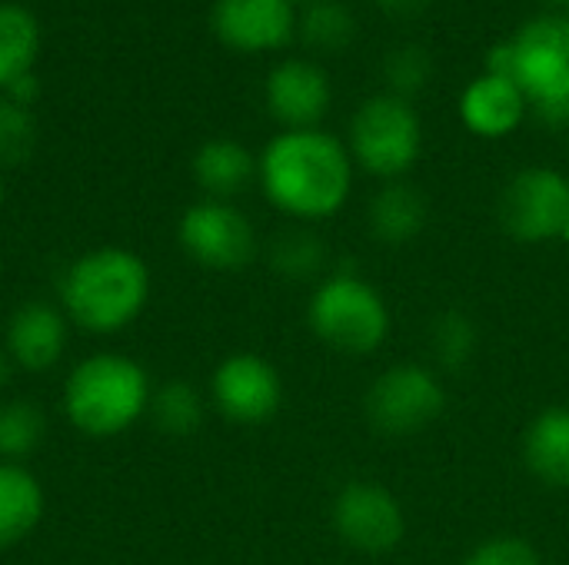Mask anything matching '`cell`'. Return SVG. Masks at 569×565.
I'll use <instances>...</instances> for the list:
<instances>
[{
	"label": "cell",
	"instance_id": "6da1fadb",
	"mask_svg": "<svg viewBox=\"0 0 569 565\" xmlns=\"http://www.w3.org/2000/svg\"><path fill=\"white\" fill-rule=\"evenodd\" d=\"M263 196L287 216H333L353 186V157L327 130H280L257 157Z\"/></svg>",
	"mask_w": 569,
	"mask_h": 565
},
{
	"label": "cell",
	"instance_id": "7a4b0ae2",
	"mask_svg": "<svg viewBox=\"0 0 569 565\" xmlns=\"http://www.w3.org/2000/svg\"><path fill=\"white\" fill-rule=\"evenodd\" d=\"M150 266L127 246L80 253L60 276V310L70 326L90 336H117L140 320L150 303Z\"/></svg>",
	"mask_w": 569,
	"mask_h": 565
},
{
	"label": "cell",
	"instance_id": "3957f363",
	"mask_svg": "<svg viewBox=\"0 0 569 565\" xmlns=\"http://www.w3.org/2000/svg\"><path fill=\"white\" fill-rule=\"evenodd\" d=\"M153 400L150 373L123 353H90L63 380L60 406L67 423L90 440H117L133 430Z\"/></svg>",
	"mask_w": 569,
	"mask_h": 565
},
{
	"label": "cell",
	"instance_id": "277c9868",
	"mask_svg": "<svg viewBox=\"0 0 569 565\" xmlns=\"http://www.w3.org/2000/svg\"><path fill=\"white\" fill-rule=\"evenodd\" d=\"M490 73L510 77L547 127L569 123V13H540L487 50Z\"/></svg>",
	"mask_w": 569,
	"mask_h": 565
},
{
	"label": "cell",
	"instance_id": "5b68a950",
	"mask_svg": "<svg viewBox=\"0 0 569 565\" xmlns=\"http://www.w3.org/2000/svg\"><path fill=\"white\" fill-rule=\"evenodd\" d=\"M310 330L320 343L347 356H370L390 333V310L377 286L353 273L327 276L310 296Z\"/></svg>",
	"mask_w": 569,
	"mask_h": 565
},
{
	"label": "cell",
	"instance_id": "8992f818",
	"mask_svg": "<svg viewBox=\"0 0 569 565\" xmlns=\"http://www.w3.org/2000/svg\"><path fill=\"white\" fill-rule=\"evenodd\" d=\"M350 157L380 180H400L423 150V127L410 100L377 93L350 120Z\"/></svg>",
	"mask_w": 569,
	"mask_h": 565
},
{
	"label": "cell",
	"instance_id": "52a82bcc",
	"mask_svg": "<svg viewBox=\"0 0 569 565\" xmlns=\"http://www.w3.org/2000/svg\"><path fill=\"white\" fill-rule=\"evenodd\" d=\"M447 406V390L430 366L397 363L367 393V420L383 436H417Z\"/></svg>",
	"mask_w": 569,
	"mask_h": 565
},
{
	"label": "cell",
	"instance_id": "ba28073f",
	"mask_svg": "<svg viewBox=\"0 0 569 565\" xmlns=\"http://www.w3.org/2000/svg\"><path fill=\"white\" fill-rule=\"evenodd\" d=\"M500 223L517 243L569 236V180L550 167H527L500 193Z\"/></svg>",
	"mask_w": 569,
	"mask_h": 565
},
{
	"label": "cell",
	"instance_id": "9c48e42d",
	"mask_svg": "<svg viewBox=\"0 0 569 565\" xmlns=\"http://www.w3.org/2000/svg\"><path fill=\"white\" fill-rule=\"evenodd\" d=\"M177 240L183 253L217 273L243 270L257 253V233L243 210L230 200H200L183 210L177 223Z\"/></svg>",
	"mask_w": 569,
	"mask_h": 565
},
{
	"label": "cell",
	"instance_id": "30bf717a",
	"mask_svg": "<svg viewBox=\"0 0 569 565\" xmlns=\"http://www.w3.org/2000/svg\"><path fill=\"white\" fill-rule=\"evenodd\" d=\"M333 529L350 549L380 556L403 543L407 516L400 500L387 486L353 480L333 500Z\"/></svg>",
	"mask_w": 569,
	"mask_h": 565
},
{
	"label": "cell",
	"instance_id": "8fae6325",
	"mask_svg": "<svg viewBox=\"0 0 569 565\" xmlns=\"http://www.w3.org/2000/svg\"><path fill=\"white\" fill-rule=\"evenodd\" d=\"M210 400L230 423L257 426L277 416L283 403V380L270 360L257 353H233L213 370Z\"/></svg>",
	"mask_w": 569,
	"mask_h": 565
},
{
	"label": "cell",
	"instance_id": "7c38bea8",
	"mask_svg": "<svg viewBox=\"0 0 569 565\" xmlns=\"http://www.w3.org/2000/svg\"><path fill=\"white\" fill-rule=\"evenodd\" d=\"M213 37L237 53H270L293 40V0H213Z\"/></svg>",
	"mask_w": 569,
	"mask_h": 565
},
{
	"label": "cell",
	"instance_id": "4fadbf2b",
	"mask_svg": "<svg viewBox=\"0 0 569 565\" xmlns=\"http://www.w3.org/2000/svg\"><path fill=\"white\" fill-rule=\"evenodd\" d=\"M333 100L330 77L320 63L303 57H287L270 67L263 80V103L267 113L283 130H317V123L327 117Z\"/></svg>",
	"mask_w": 569,
	"mask_h": 565
},
{
	"label": "cell",
	"instance_id": "5bb4252c",
	"mask_svg": "<svg viewBox=\"0 0 569 565\" xmlns=\"http://www.w3.org/2000/svg\"><path fill=\"white\" fill-rule=\"evenodd\" d=\"M67 340H70V320L60 310V303H43V300H30L20 303L3 330V350L13 363V370L23 373H47L53 370L63 353H67Z\"/></svg>",
	"mask_w": 569,
	"mask_h": 565
},
{
	"label": "cell",
	"instance_id": "9a60e30c",
	"mask_svg": "<svg viewBox=\"0 0 569 565\" xmlns=\"http://www.w3.org/2000/svg\"><path fill=\"white\" fill-rule=\"evenodd\" d=\"M527 113H530L527 97L503 73L483 70L460 93V120H463V127L470 133H477V137H487V140L510 137L523 123Z\"/></svg>",
	"mask_w": 569,
	"mask_h": 565
},
{
	"label": "cell",
	"instance_id": "2e32d148",
	"mask_svg": "<svg viewBox=\"0 0 569 565\" xmlns=\"http://www.w3.org/2000/svg\"><path fill=\"white\" fill-rule=\"evenodd\" d=\"M193 180L207 200H233L257 180V157L233 137H213L193 153Z\"/></svg>",
	"mask_w": 569,
	"mask_h": 565
},
{
	"label": "cell",
	"instance_id": "e0dca14e",
	"mask_svg": "<svg viewBox=\"0 0 569 565\" xmlns=\"http://www.w3.org/2000/svg\"><path fill=\"white\" fill-rule=\"evenodd\" d=\"M427 216H430L427 196L413 183H403V180H390L383 190H377L367 210L373 240L387 246H403L417 240L427 226Z\"/></svg>",
	"mask_w": 569,
	"mask_h": 565
},
{
	"label": "cell",
	"instance_id": "ac0fdd59",
	"mask_svg": "<svg viewBox=\"0 0 569 565\" xmlns=\"http://www.w3.org/2000/svg\"><path fill=\"white\" fill-rule=\"evenodd\" d=\"M527 470L550 490H569V406H547L523 436Z\"/></svg>",
	"mask_w": 569,
	"mask_h": 565
},
{
	"label": "cell",
	"instance_id": "d6986e66",
	"mask_svg": "<svg viewBox=\"0 0 569 565\" xmlns=\"http://www.w3.org/2000/svg\"><path fill=\"white\" fill-rule=\"evenodd\" d=\"M43 486L27 463H0V549L23 543L43 519Z\"/></svg>",
	"mask_w": 569,
	"mask_h": 565
},
{
	"label": "cell",
	"instance_id": "ffe728a7",
	"mask_svg": "<svg viewBox=\"0 0 569 565\" xmlns=\"http://www.w3.org/2000/svg\"><path fill=\"white\" fill-rule=\"evenodd\" d=\"M40 53V23L30 7L0 0V90L33 73Z\"/></svg>",
	"mask_w": 569,
	"mask_h": 565
},
{
	"label": "cell",
	"instance_id": "44dd1931",
	"mask_svg": "<svg viewBox=\"0 0 569 565\" xmlns=\"http://www.w3.org/2000/svg\"><path fill=\"white\" fill-rule=\"evenodd\" d=\"M147 416L153 420V426L163 436L183 440V436H193L203 426L207 403H203V396H200V390L193 383L170 380V383H163V386L153 390V400H150Z\"/></svg>",
	"mask_w": 569,
	"mask_h": 565
},
{
	"label": "cell",
	"instance_id": "7402d4cb",
	"mask_svg": "<svg viewBox=\"0 0 569 565\" xmlns=\"http://www.w3.org/2000/svg\"><path fill=\"white\" fill-rule=\"evenodd\" d=\"M357 17L340 0H310L307 10L297 17V33L310 50L320 53H340L357 37Z\"/></svg>",
	"mask_w": 569,
	"mask_h": 565
},
{
	"label": "cell",
	"instance_id": "603a6c76",
	"mask_svg": "<svg viewBox=\"0 0 569 565\" xmlns=\"http://www.w3.org/2000/svg\"><path fill=\"white\" fill-rule=\"evenodd\" d=\"M47 436V416L33 400L0 403V463H27Z\"/></svg>",
	"mask_w": 569,
	"mask_h": 565
},
{
	"label": "cell",
	"instance_id": "cb8c5ba5",
	"mask_svg": "<svg viewBox=\"0 0 569 565\" xmlns=\"http://www.w3.org/2000/svg\"><path fill=\"white\" fill-rule=\"evenodd\" d=\"M380 73H383L387 93L413 103V97L423 93L427 83L433 80V57L420 43H403V47H397V50H390L383 57Z\"/></svg>",
	"mask_w": 569,
	"mask_h": 565
},
{
	"label": "cell",
	"instance_id": "d4e9b609",
	"mask_svg": "<svg viewBox=\"0 0 569 565\" xmlns=\"http://www.w3.org/2000/svg\"><path fill=\"white\" fill-rule=\"evenodd\" d=\"M323 243L320 236L307 233V230H287L273 240V250H270V260H273V270L280 276H290V280H310L320 273L323 266Z\"/></svg>",
	"mask_w": 569,
	"mask_h": 565
},
{
	"label": "cell",
	"instance_id": "484cf974",
	"mask_svg": "<svg viewBox=\"0 0 569 565\" xmlns=\"http://www.w3.org/2000/svg\"><path fill=\"white\" fill-rule=\"evenodd\" d=\"M37 143L33 107H23L0 93V167H17Z\"/></svg>",
	"mask_w": 569,
	"mask_h": 565
},
{
	"label": "cell",
	"instance_id": "4316f807",
	"mask_svg": "<svg viewBox=\"0 0 569 565\" xmlns=\"http://www.w3.org/2000/svg\"><path fill=\"white\" fill-rule=\"evenodd\" d=\"M433 353L443 370H463L477 353V326L463 313H443L433 323Z\"/></svg>",
	"mask_w": 569,
	"mask_h": 565
},
{
	"label": "cell",
	"instance_id": "83f0119b",
	"mask_svg": "<svg viewBox=\"0 0 569 565\" xmlns=\"http://www.w3.org/2000/svg\"><path fill=\"white\" fill-rule=\"evenodd\" d=\"M463 565H543L540 553L517 536H497L483 546H477Z\"/></svg>",
	"mask_w": 569,
	"mask_h": 565
},
{
	"label": "cell",
	"instance_id": "f1b7e54d",
	"mask_svg": "<svg viewBox=\"0 0 569 565\" xmlns=\"http://www.w3.org/2000/svg\"><path fill=\"white\" fill-rule=\"evenodd\" d=\"M383 13H393V17H417L423 13L433 0H373Z\"/></svg>",
	"mask_w": 569,
	"mask_h": 565
},
{
	"label": "cell",
	"instance_id": "f546056e",
	"mask_svg": "<svg viewBox=\"0 0 569 565\" xmlns=\"http://www.w3.org/2000/svg\"><path fill=\"white\" fill-rule=\"evenodd\" d=\"M10 373H13V363H10V356H7V350H3V340H0V393H3V386L10 383Z\"/></svg>",
	"mask_w": 569,
	"mask_h": 565
},
{
	"label": "cell",
	"instance_id": "4dcf8cb0",
	"mask_svg": "<svg viewBox=\"0 0 569 565\" xmlns=\"http://www.w3.org/2000/svg\"><path fill=\"white\" fill-rule=\"evenodd\" d=\"M543 3H550V7H553L557 13H560V10H567V7H569V0H543Z\"/></svg>",
	"mask_w": 569,
	"mask_h": 565
},
{
	"label": "cell",
	"instance_id": "1f68e13d",
	"mask_svg": "<svg viewBox=\"0 0 569 565\" xmlns=\"http://www.w3.org/2000/svg\"><path fill=\"white\" fill-rule=\"evenodd\" d=\"M3 200H7V183H3V167H0V210H3Z\"/></svg>",
	"mask_w": 569,
	"mask_h": 565
},
{
	"label": "cell",
	"instance_id": "d6a6232c",
	"mask_svg": "<svg viewBox=\"0 0 569 565\" xmlns=\"http://www.w3.org/2000/svg\"><path fill=\"white\" fill-rule=\"evenodd\" d=\"M307 3H310V0H307Z\"/></svg>",
	"mask_w": 569,
	"mask_h": 565
}]
</instances>
